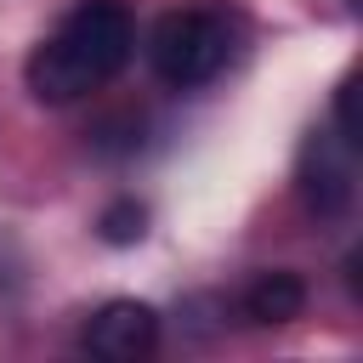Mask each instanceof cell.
Instances as JSON below:
<instances>
[{
  "instance_id": "obj_1",
  "label": "cell",
  "mask_w": 363,
  "mask_h": 363,
  "mask_svg": "<svg viewBox=\"0 0 363 363\" xmlns=\"http://www.w3.org/2000/svg\"><path fill=\"white\" fill-rule=\"evenodd\" d=\"M136 51V23L125 0H79L34 51H28V91L34 102H79L96 85H108Z\"/></svg>"
},
{
  "instance_id": "obj_6",
  "label": "cell",
  "mask_w": 363,
  "mask_h": 363,
  "mask_svg": "<svg viewBox=\"0 0 363 363\" xmlns=\"http://www.w3.org/2000/svg\"><path fill=\"white\" fill-rule=\"evenodd\" d=\"M96 227H102V238H108V244H136V238L147 233V210H142L136 199H119V204H108V210H102V221H96Z\"/></svg>"
},
{
  "instance_id": "obj_2",
  "label": "cell",
  "mask_w": 363,
  "mask_h": 363,
  "mask_svg": "<svg viewBox=\"0 0 363 363\" xmlns=\"http://www.w3.org/2000/svg\"><path fill=\"white\" fill-rule=\"evenodd\" d=\"M233 57V23L210 6H182V11H164L147 34V62L164 85L176 91H193L204 79H216Z\"/></svg>"
},
{
  "instance_id": "obj_3",
  "label": "cell",
  "mask_w": 363,
  "mask_h": 363,
  "mask_svg": "<svg viewBox=\"0 0 363 363\" xmlns=\"http://www.w3.org/2000/svg\"><path fill=\"white\" fill-rule=\"evenodd\" d=\"M295 182H301V199L312 216H323V221L346 216L352 210V142L340 130H312L301 147Z\"/></svg>"
},
{
  "instance_id": "obj_4",
  "label": "cell",
  "mask_w": 363,
  "mask_h": 363,
  "mask_svg": "<svg viewBox=\"0 0 363 363\" xmlns=\"http://www.w3.org/2000/svg\"><path fill=\"white\" fill-rule=\"evenodd\" d=\"M85 346L108 363H136L159 346V312L147 301H102L85 323Z\"/></svg>"
},
{
  "instance_id": "obj_5",
  "label": "cell",
  "mask_w": 363,
  "mask_h": 363,
  "mask_svg": "<svg viewBox=\"0 0 363 363\" xmlns=\"http://www.w3.org/2000/svg\"><path fill=\"white\" fill-rule=\"evenodd\" d=\"M301 306H306V284L295 278V272H284V267H272V272H261L250 289H244V312H250V323H295L301 318Z\"/></svg>"
}]
</instances>
